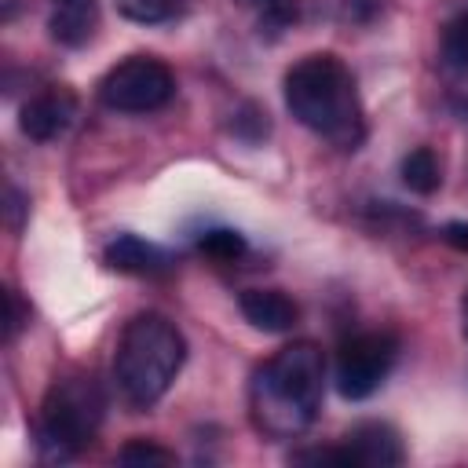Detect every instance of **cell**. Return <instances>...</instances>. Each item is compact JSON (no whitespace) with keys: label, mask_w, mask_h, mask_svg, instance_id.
Returning a JSON list of instances; mask_svg holds the SVG:
<instances>
[{"label":"cell","mask_w":468,"mask_h":468,"mask_svg":"<svg viewBox=\"0 0 468 468\" xmlns=\"http://www.w3.org/2000/svg\"><path fill=\"white\" fill-rule=\"evenodd\" d=\"M230 132H234L238 139H245V143H260V139L271 132L267 110H263V106H256V102L238 106V113H234V121H230Z\"/></svg>","instance_id":"cell-17"},{"label":"cell","mask_w":468,"mask_h":468,"mask_svg":"<svg viewBox=\"0 0 468 468\" xmlns=\"http://www.w3.org/2000/svg\"><path fill=\"white\" fill-rule=\"evenodd\" d=\"M102 260L110 271L121 274H161L168 271V252L157 249L154 241H143L139 234H117L113 241H106Z\"/></svg>","instance_id":"cell-9"},{"label":"cell","mask_w":468,"mask_h":468,"mask_svg":"<svg viewBox=\"0 0 468 468\" xmlns=\"http://www.w3.org/2000/svg\"><path fill=\"white\" fill-rule=\"evenodd\" d=\"M186 358V340L157 311H143L124 322L113 351V380L132 410H150L176 380Z\"/></svg>","instance_id":"cell-3"},{"label":"cell","mask_w":468,"mask_h":468,"mask_svg":"<svg viewBox=\"0 0 468 468\" xmlns=\"http://www.w3.org/2000/svg\"><path fill=\"white\" fill-rule=\"evenodd\" d=\"M442 58L453 69H468V11L442 29Z\"/></svg>","instance_id":"cell-16"},{"label":"cell","mask_w":468,"mask_h":468,"mask_svg":"<svg viewBox=\"0 0 468 468\" xmlns=\"http://www.w3.org/2000/svg\"><path fill=\"white\" fill-rule=\"evenodd\" d=\"M399 358V340L391 333H355L336 351V391L347 402L369 399L391 373Z\"/></svg>","instance_id":"cell-6"},{"label":"cell","mask_w":468,"mask_h":468,"mask_svg":"<svg viewBox=\"0 0 468 468\" xmlns=\"http://www.w3.org/2000/svg\"><path fill=\"white\" fill-rule=\"evenodd\" d=\"M245 11H252V18L267 29H285L300 18V0H238Z\"/></svg>","instance_id":"cell-15"},{"label":"cell","mask_w":468,"mask_h":468,"mask_svg":"<svg viewBox=\"0 0 468 468\" xmlns=\"http://www.w3.org/2000/svg\"><path fill=\"white\" fill-rule=\"evenodd\" d=\"M442 238L453 245V249H461V252H468V223H446V230H442Z\"/></svg>","instance_id":"cell-20"},{"label":"cell","mask_w":468,"mask_h":468,"mask_svg":"<svg viewBox=\"0 0 468 468\" xmlns=\"http://www.w3.org/2000/svg\"><path fill=\"white\" fill-rule=\"evenodd\" d=\"M402 183L413 190V194H435L442 176H439V161L428 146H417L402 157Z\"/></svg>","instance_id":"cell-12"},{"label":"cell","mask_w":468,"mask_h":468,"mask_svg":"<svg viewBox=\"0 0 468 468\" xmlns=\"http://www.w3.org/2000/svg\"><path fill=\"white\" fill-rule=\"evenodd\" d=\"M464 333H468V296H464Z\"/></svg>","instance_id":"cell-21"},{"label":"cell","mask_w":468,"mask_h":468,"mask_svg":"<svg viewBox=\"0 0 468 468\" xmlns=\"http://www.w3.org/2000/svg\"><path fill=\"white\" fill-rule=\"evenodd\" d=\"M285 106L303 128L340 150H355L366 139V113L355 77L329 51L307 55L285 73Z\"/></svg>","instance_id":"cell-2"},{"label":"cell","mask_w":468,"mask_h":468,"mask_svg":"<svg viewBox=\"0 0 468 468\" xmlns=\"http://www.w3.org/2000/svg\"><path fill=\"white\" fill-rule=\"evenodd\" d=\"M176 95L172 69L154 55H128L99 80V102L117 113H154Z\"/></svg>","instance_id":"cell-5"},{"label":"cell","mask_w":468,"mask_h":468,"mask_svg":"<svg viewBox=\"0 0 468 468\" xmlns=\"http://www.w3.org/2000/svg\"><path fill=\"white\" fill-rule=\"evenodd\" d=\"M73 117H77V99H73V91H66V88H48V91L33 95V99L22 106L18 128H22V135H29L33 143H51V139H58V135L73 124Z\"/></svg>","instance_id":"cell-8"},{"label":"cell","mask_w":468,"mask_h":468,"mask_svg":"<svg viewBox=\"0 0 468 468\" xmlns=\"http://www.w3.org/2000/svg\"><path fill=\"white\" fill-rule=\"evenodd\" d=\"M106 417V391L91 373H69L55 380L40 402L37 446L48 461H69L99 435Z\"/></svg>","instance_id":"cell-4"},{"label":"cell","mask_w":468,"mask_h":468,"mask_svg":"<svg viewBox=\"0 0 468 468\" xmlns=\"http://www.w3.org/2000/svg\"><path fill=\"white\" fill-rule=\"evenodd\" d=\"M245 234H238L234 227H212V230H205L201 238H197V252L201 256H208V260H238V256H245Z\"/></svg>","instance_id":"cell-14"},{"label":"cell","mask_w":468,"mask_h":468,"mask_svg":"<svg viewBox=\"0 0 468 468\" xmlns=\"http://www.w3.org/2000/svg\"><path fill=\"white\" fill-rule=\"evenodd\" d=\"M117 461H121V464H172L176 453L165 450V446H157V442L132 439V442H124V446L117 450Z\"/></svg>","instance_id":"cell-18"},{"label":"cell","mask_w":468,"mask_h":468,"mask_svg":"<svg viewBox=\"0 0 468 468\" xmlns=\"http://www.w3.org/2000/svg\"><path fill=\"white\" fill-rule=\"evenodd\" d=\"M190 7V0H117V11L132 22L143 26H157V22H172Z\"/></svg>","instance_id":"cell-13"},{"label":"cell","mask_w":468,"mask_h":468,"mask_svg":"<svg viewBox=\"0 0 468 468\" xmlns=\"http://www.w3.org/2000/svg\"><path fill=\"white\" fill-rule=\"evenodd\" d=\"M48 29L62 48H84L99 29V0H51Z\"/></svg>","instance_id":"cell-10"},{"label":"cell","mask_w":468,"mask_h":468,"mask_svg":"<svg viewBox=\"0 0 468 468\" xmlns=\"http://www.w3.org/2000/svg\"><path fill=\"white\" fill-rule=\"evenodd\" d=\"M238 303H241V314L263 333H289L300 318V307L278 289H245Z\"/></svg>","instance_id":"cell-11"},{"label":"cell","mask_w":468,"mask_h":468,"mask_svg":"<svg viewBox=\"0 0 468 468\" xmlns=\"http://www.w3.org/2000/svg\"><path fill=\"white\" fill-rule=\"evenodd\" d=\"M292 461L300 464H351V468H384V464H402L406 461V446L399 439V431L384 420H362L355 424L340 446H325V450H303L292 453Z\"/></svg>","instance_id":"cell-7"},{"label":"cell","mask_w":468,"mask_h":468,"mask_svg":"<svg viewBox=\"0 0 468 468\" xmlns=\"http://www.w3.org/2000/svg\"><path fill=\"white\" fill-rule=\"evenodd\" d=\"M4 300H7V340H15V333H18V325H22V307H18L15 289H7Z\"/></svg>","instance_id":"cell-19"},{"label":"cell","mask_w":468,"mask_h":468,"mask_svg":"<svg viewBox=\"0 0 468 468\" xmlns=\"http://www.w3.org/2000/svg\"><path fill=\"white\" fill-rule=\"evenodd\" d=\"M325 391V355L311 340H292L289 347L274 351L249 384V413L252 424L271 439H296L303 435Z\"/></svg>","instance_id":"cell-1"}]
</instances>
